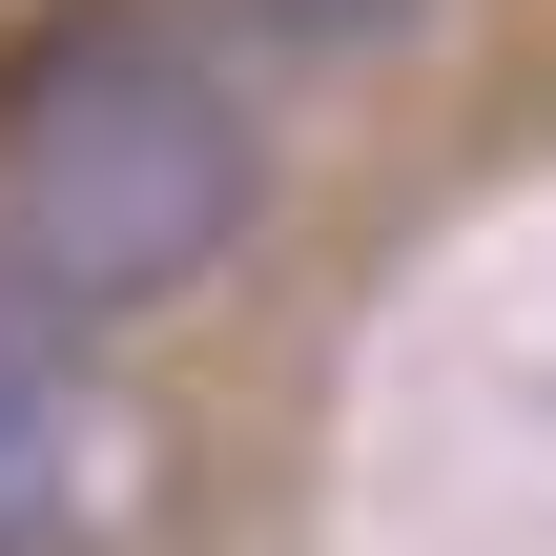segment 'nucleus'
Instances as JSON below:
<instances>
[{"mask_svg": "<svg viewBox=\"0 0 556 556\" xmlns=\"http://www.w3.org/2000/svg\"><path fill=\"white\" fill-rule=\"evenodd\" d=\"M433 0H186L165 41H206L227 83H309V62H371V41H413Z\"/></svg>", "mask_w": 556, "mask_h": 556, "instance_id": "7ed1b4c3", "label": "nucleus"}, {"mask_svg": "<svg viewBox=\"0 0 556 556\" xmlns=\"http://www.w3.org/2000/svg\"><path fill=\"white\" fill-rule=\"evenodd\" d=\"M268 227V144L206 41L103 21L0 103V309L21 330H165Z\"/></svg>", "mask_w": 556, "mask_h": 556, "instance_id": "f257e3e1", "label": "nucleus"}, {"mask_svg": "<svg viewBox=\"0 0 556 556\" xmlns=\"http://www.w3.org/2000/svg\"><path fill=\"white\" fill-rule=\"evenodd\" d=\"M83 413L103 392H62V330L0 309V536H62L83 516Z\"/></svg>", "mask_w": 556, "mask_h": 556, "instance_id": "f03ea898", "label": "nucleus"}]
</instances>
